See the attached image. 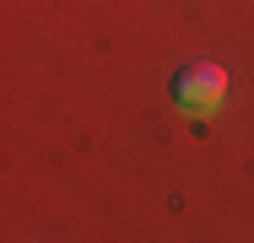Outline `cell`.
<instances>
[{"instance_id":"obj_1","label":"cell","mask_w":254,"mask_h":243,"mask_svg":"<svg viewBox=\"0 0 254 243\" xmlns=\"http://www.w3.org/2000/svg\"><path fill=\"white\" fill-rule=\"evenodd\" d=\"M222 97H227V70L216 60H190L173 70V103L184 114H211Z\"/></svg>"}]
</instances>
